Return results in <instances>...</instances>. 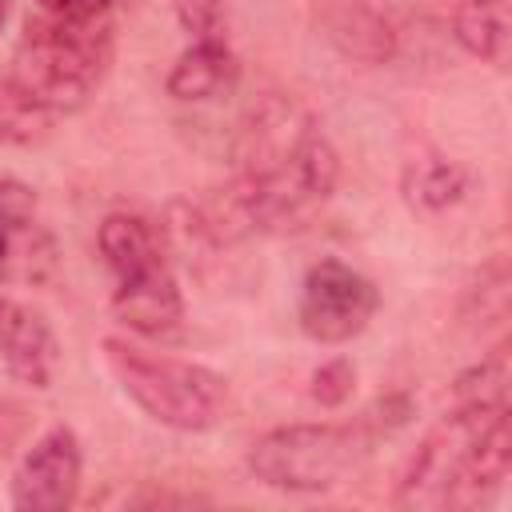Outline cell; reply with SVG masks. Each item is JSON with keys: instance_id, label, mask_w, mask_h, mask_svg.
<instances>
[{"instance_id": "obj_3", "label": "cell", "mask_w": 512, "mask_h": 512, "mask_svg": "<svg viewBox=\"0 0 512 512\" xmlns=\"http://www.w3.org/2000/svg\"><path fill=\"white\" fill-rule=\"evenodd\" d=\"M100 256L116 280L112 312L140 336H176L184 324L180 284L172 276L160 232L132 212H112L100 224Z\"/></svg>"}, {"instance_id": "obj_9", "label": "cell", "mask_w": 512, "mask_h": 512, "mask_svg": "<svg viewBox=\"0 0 512 512\" xmlns=\"http://www.w3.org/2000/svg\"><path fill=\"white\" fill-rule=\"evenodd\" d=\"M236 80V56L228 40H192L188 52L168 72V96L176 100H212Z\"/></svg>"}, {"instance_id": "obj_13", "label": "cell", "mask_w": 512, "mask_h": 512, "mask_svg": "<svg viewBox=\"0 0 512 512\" xmlns=\"http://www.w3.org/2000/svg\"><path fill=\"white\" fill-rule=\"evenodd\" d=\"M404 192L420 208H432V212L452 208L468 192V168L456 164V160H444V156L412 160L408 172H404Z\"/></svg>"}, {"instance_id": "obj_18", "label": "cell", "mask_w": 512, "mask_h": 512, "mask_svg": "<svg viewBox=\"0 0 512 512\" xmlns=\"http://www.w3.org/2000/svg\"><path fill=\"white\" fill-rule=\"evenodd\" d=\"M112 0H40V8L48 16H64V20H92L108 8Z\"/></svg>"}, {"instance_id": "obj_8", "label": "cell", "mask_w": 512, "mask_h": 512, "mask_svg": "<svg viewBox=\"0 0 512 512\" xmlns=\"http://www.w3.org/2000/svg\"><path fill=\"white\" fill-rule=\"evenodd\" d=\"M0 356H4V368L20 384L48 388L52 376H56L60 348H56V336H52V328L40 312L8 304V316H4V328H0Z\"/></svg>"}, {"instance_id": "obj_15", "label": "cell", "mask_w": 512, "mask_h": 512, "mask_svg": "<svg viewBox=\"0 0 512 512\" xmlns=\"http://www.w3.org/2000/svg\"><path fill=\"white\" fill-rule=\"evenodd\" d=\"M36 128H44V108L32 104L12 80L0 84V140H28Z\"/></svg>"}, {"instance_id": "obj_1", "label": "cell", "mask_w": 512, "mask_h": 512, "mask_svg": "<svg viewBox=\"0 0 512 512\" xmlns=\"http://www.w3.org/2000/svg\"><path fill=\"white\" fill-rule=\"evenodd\" d=\"M512 468L508 404H456L412 452L396 508L464 512L488 504Z\"/></svg>"}, {"instance_id": "obj_4", "label": "cell", "mask_w": 512, "mask_h": 512, "mask_svg": "<svg viewBox=\"0 0 512 512\" xmlns=\"http://www.w3.org/2000/svg\"><path fill=\"white\" fill-rule=\"evenodd\" d=\"M104 356L120 388L164 428L204 432V428H216L228 412V384L220 372L204 364L156 356L116 336L104 340Z\"/></svg>"}, {"instance_id": "obj_17", "label": "cell", "mask_w": 512, "mask_h": 512, "mask_svg": "<svg viewBox=\"0 0 512 512\" xmlns=\"http://www.w3.org/2000/svg\"><path fill=\"white\" fill-rule=\"evenodd\" d=\"M352 388H356V368L344 356H336L312 372V400H320L324 408H340L352 396Z\"/></svg>"}, {"instance_id": "obj_20", "label": "cell", "mask_w": 512, "mask_h": 512, "mask_svg": "<svg viewBox=\"0 0 512 512\" xmlns=\"http://www.w3.org/2000/svg\"><path fill=\"white\" fill-rule=\"evenodd\" d=\"M4 316H8V300H0V328H4Z\"/></svg>"}, {"instance_id": "obj_7", "label": "cell", "mask_w": 512, "mask_h": 512, "mask_svg": "<svg viewBox=\"0 0 512 512\" xmlns=\"http://www.w3.org/2000/svg\"><path fill=\"white\" fill-rule=\"evenodd\" d=\"M80 488V440L68 424H52L20 460L12 476V508L64 512Z\"/></svg>"}, {"instance_id": "obj_14", "label": "cell", "mask_w": 512, "mask_h": 512, "mask_svg": "<svg viewBox=\"0 0 512 512\" xmlns=\"http://www.w3.org/2000/svg\"><path fill=\"white\" fill-rule=\"evenodd\" d=\"M456 404H508V352L496 348L488 360L456 380Z\"/></svg>"}, {"instance_id": "obj_12", "label": "cell", "mask_w": 512, "mask_h": 512, "mask_svg": "<svg viewBox=\"0 0 512 512\" xmlns=\"http://www.w3.org/2000/svg\"><path fill=\"white\" fill-rule=\"evenodd\" d=\"M36 196L20 180L0 176V272H12L16 260H36Z\"/></svg>"}, {"instance_id": "obj_2", "label": "cell", "mask_w": 512, "mask_h": 512, "mask_svg": "<svg viewBox=\"0 0 512 512\" xmlns=\"http://www.w3.org/2000/svg\"><path fill=\"white\" fill-rule=\"evenodd\" d=\"M112 64V28L92 20L40 16L28 20L16 48L12 84L44 112L80 108Z\"/></svg>"}, {"instance_id": "obj_19", "label": "cell", "mask_w": 512, "mask_h": 512, "mask_svg": "<svg viewBox=\"0 0 512 512\" xmlns=\"http://www.w3.org/2000/svg\"><path fill=\"white\" fill-rule=\"evenodd\" d=\"M8 8H12V0H0V28H4V20H8Z\"/></svg>"}, {"instance_id": "obj_6", "label": "cell", "mask_w": 512, "mask_h": 512, "mask_svg": "<svg viewBox=\"0 0 512 512\" xmlns=\"http://www.w3.org/2000/svg\"><path fill=\"white\" fill-rule=\"evenodd\" d=\"M380 308L376 284L344 260H320L300 284V328L316 344H348L368 328Z\"/></svg>"}, {"instance_id": "obj_10", "label": "cell", "mask_w": 512, "mask_h": 512, "mask_svg": "<svg viewBox=\"0 0 512 512\" xmlns=\"http://www.w3.org/2000/svg\"><path fill=\"white\" fill-rule=\"evenodd\" d=\"M324 28H328V40L344 56L364 60V64H384L396 48V36H392L388 20L380 12H372L368 4H356V0H344V4L328 8Z\"/></svg>"}, {"instance_id": "obj_16", "label": "cell", "mask_w": 512, "mask_h": 512, "mask_svg": "<svg viewBox=\"0 0 512 512\" xmlns=\"http://www.w3.org/2000/svg\"><path fill=\"white\" fill-rule=\"evenodd\" d=\"M176 20L192 40H224L228 32L224 0H176Z\"/></svg>"}, {"instance_id": "obj_5", "label": "cell", "mask_w": 512, "mask_h": 512, "mask_svg": "<svg viewBox=\"0 0 512 512\" xmlns=\"http://www.w3.org/2000/svg\"><path fill=\"white\" fill-rule=\"evenodd\" d=\"M376 444V424H288L264 432L252 452L248 468L268 488L284 492H324L348 480Z\"/></svg>"}, {"instance_id": "obj_11", "label": "cell", "mask_w": 512, "mask_h": 512, "mask_svg": "<svg viewBox=\"0 0 512 512\" xmlns=\"http://www.w3.org/2000/svg\"><path fill=\"white\" fill-rule=\"evenodd\" d=\"M452 32L472 56H480V60H488L496 68L508 64L512 20H508V4L504 0H464L456 8V16H452Z\"/></svg>"}]
</instances>
